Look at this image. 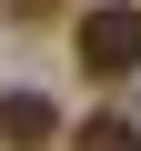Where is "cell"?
<instances>
[{
	"label": "cell",
	"instance_id": "6da1fadb",
	"mask_svg": "<svg viewBox=\"0 0 141 151\" xmlns=\"http://www.w3.org/2000/svg\"><path fill=\"white\" fill-rule=\"evenodd\" d=\"M70 60H81L91 81H131V70H141V10H131V0H101V10H81V30H70Z\"/></svg>",
	"mask_w": 141,
	"mask_h": 151
},
{
	"label": "cell",
	"instance_id": "7a4b0ae2",
	"mask_svg": "<svg viewBox=\"0 0 141 151\" xmlns=\"http://www.w3.org/2000/svg\"><path fill=\"white\" fill-rule=\"evenodd\" d=\"M60 121H50V101L40 91H10V101H0V141H10V151H40Z\"/></svg>",
	"mask_w": 141,
	"mask_h": 151
},
{
	"label": "cell",
	"instance_id": "3957f363",
	"mask_svg": "<svg viewBox=\"0 0 141 151\" xmlns=\"http://www.w3.org/2000/svg\"><path fill=\"white\" fill-rule=\"evenodd\" d=\"M70 151H141V121L131 111H91L81 131H70Z\"/></svg>",
	"mask_w": 141,
	"mask_h": 151
},
{
	"label": "cell",
	"instance_id": "277c9868",
	"mask_svg": "<svg viewBox=\"0 0 141 151\" xmlns=\"http://www.w3.org/2000/svg\"><path fill=\"white\" fill-rule=\"evenodd\" d=\"M60 10H70V0H0V20H20V30L30 20H60Z\"/></svg>",
	"mask_w": 141,
	"mask_h": 151
}]
</instances>
